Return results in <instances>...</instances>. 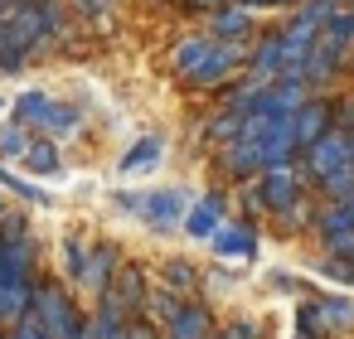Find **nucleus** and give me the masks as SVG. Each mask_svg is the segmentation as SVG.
I'll use <instances>...</instances> for the list:
<instances>
[{
  "mask_svg": "<svg viewBox=\"0 0 354 339\" xmlns=\"http://www.w3.org/2000/svg\"><path fill=\"white\" fill-rule=\"evenodd\" d=\"M218 339H257V325H252V320H238V325H228Z\"/></svg>",
  "mask_w": 354,
  "mask_h": 339,
  "instance_id": "nucleus-25",
  "label": "nucleus"
},
{
  "mask_svg": "<svg viewBox=\"0 0 354 339\" xmlns=\"http://www.w3.org/2000/svg\"><path fill=\"white\" fill-rule=\"evenodd\" d=\"M238 59H243V39H185V44L170 54L175 73H185L194 88L223 83V78L238 68Z\"/></svg>",
  "mask_w": 354,
  "mask_h": 339,
  "instance_id": "nucleus-1",
  "label": "nucleus"
},
{
  "mask_svg": "<svg viewBox=\"0 0 354 339\" xmlns=\"http://www.w3.org/2000/svg\"><path fill=\"white\" fill-rule=\"evenodd\" d=\"M209 242H214L218 257H243V262H248V257L257 252V233H252L248 223H218Z\"/></svg>",
  "mask_w": 354,
  "mask_h": 339,
  "instance_id": "nucleus-10",
  "label": "nucleus"
},
{
  "mask_svg": "<svg viewBox=\"0 0 354 339\" xmlns=\"http://www.w3.org/2000/svg\"><path fill=\"white\" fill-rule=\"evenodd\" d=\"M320 189H325V194H335V199H344V194L354 189V165H344V170L325 175V180H320Z\"/></svg>",
  "mask_w": 354,
  "mask_h": 339,
  "instance_id": "nucleus-22",
  "label": "nucleus"
},
{
  "mask_svg": "<svg viewBox=\"0 0 354 339\" xmlns=\"http://www.w3.org/2000/svg\"><path fill=\"white\" fill-rule=\"evenodd\" d=\"M160 155H165V141H160V136H141V141L122 155V175H151V170L160 165Z\"/></svg>",
  "mask_w": 354,
  "mask_h": 339,
  "instance_id": "nucleus-13",
  "label": "nucleus"
},
{
  "mask_svg": "<svg viewBox=\"0 0 354 339\" xmlns=\"http://www.w3.org/2000/svg\"><path fill=\"white\" fill-rule=\"evenodd\" d=\"M344 165H349V131L330 126V131H320V136L306 146V170H310L315 180H325V175H335V170H344Z\"/></svg>",
  "mask_w": 354,
  "mask_h": 339,
  "instance_id": "nucleus-5",
  "label": "nucleus"
},
{
  "mask_svg": "<svg viewBox=\"0 0 354 339\" xmlns=\"http://www.w3.org/2000/svg\"><path fill=\"white\" fill-rule=\"evenodd\" d=\"M10 339H49V334H44V329H39V325H35V320H20V325H15V334H10Z\"/></svg>",
  "mask_w": 354,
  "mask_h": 339,
  "instance_id": "nucleus-27",
  "label": "nucleus"
},
{
  "mask_svg": "<svg viewBox=\"0 0 354 339\" xmlns=\"http://www.w3.org/2000/svg\"><path fill=\"white\" fill-rule=\"evenodd\" d=\"M248 30H252V15H248L243 6H228V10H218V20H214V39H248Z\"/></svg>",
  "mask_w": 354,
  "mask_h": 339,
  "instance_id": "nucleus-15",
  "label": "nucleus"
},
{
  "mask_svg": "<svg viewBox=\"0 0 354 339\" xmlns=\"http://www.w3.org/2000/svg\"><path fill=\"white\" fill-rule=\"evenodd\" d=\"M325 252L354 267V233H339V238H325Z\"/></svg>",
  "mask_w": 354,
  "mask_h": 339,
  "instance_id": "nucleus-23",
  "label": "nucleus"
},
{
  "mask_svg": "<svg viewBox=\"0 0 354 339\" xmlns=\"http://www.w3.org/2000/svg\"><path fill=\"white\" fill-rule=\"evenodd\" d=\"M330 117H339V131H354V102H344V107H330Z\"/></svg>",
  "mask_w": 354,
  "mask_h": 339,
  "instance_id": "nucleus-28",
  "label": "nucleus"
},
{
  "mask_svg": "<svg viewBox=\"0 0 354 339\" xmlns=\"http://www.w3.org/2000/svg\"><path fill=\"white\" fill-rule=\"evenodd\" d=\"M83 252H88V247H83L78 238L64 247V262H68V276H73V281H78V271H83Z\"/></svg>",
  "mask_w": 354,
  "mask_h": 339,
  "instance_id": "nucleus-24",
  "label": "nucleus"
},
{
  "mask_svg": "<svg viewBox=\"0 0 354 339\" xmlns=\"http://www.w3.org/2000/svg\"><path fill=\"white\" fill-rule=\"evenodd\" d=\"M112 339H156V329H151V325H122Z\"/></svg>",
  "mask_w": 354,
  "mask_h": 339,
  "instance_id": "nucleus-26",
  "label": "nucleus"
},
{
  "mask_svg": "<svg viewBox=\"0 0 354 339\" xmlns=\"http://www.w3.org/2000/svg\"><path fill=\"white\" fill-rule=\"evenodd\" d=\"M310 315L320 320L325 334H330V329H349V325H354V300H344V296H320V300L310 305Z\"/></svg>",
  "mask_w": 354,
  "mask_h": 339,
  "instance_id": "nucleus-14",
  "label": "nucleus"
},
{
  "mask_svg": "<svg viewBox=\"0 0 354 339\" xmlns=\"http://www.w3.org/2000/svg\"><path fill=\"white\" fill-rule=\"evenodd\" d=\"M238 126H243V112H233V107H228L223 117H214V122H209V141H214V146H223V141H233V136H238Z\"/></svg>",
  "mask_w": 354,
  "mask_h": 339,
  "instance_id": "nucleus-19",
  "label": "nucleus"
},
{
  "mask_svg": "<svg viewBox=\"0 0 354 339\" xmlns=\"http://www.w3.org/2000/svg\"><path fill=\"white\" fill-rule=\"evenodd\" d=\"M238 6H272V0H238Z\"/></svg>",
  "mask_w": 354,
  "mask_h": 339,
  "instance_id": "nucleus-30",
  "label": "nucleus"
},
{
  "mask_svg": "<svg viewBox=\"0 0 354 339\" xmlns=\"http://www.w3.org/2000/svg\"><path fill=\"white\" fill-rule=\"evenodd\" d=\"M122 209H131L136 218H146L151 228H170L185 218L189 194L185 189H165V194H122Z\"/></svg>",
  "mask_w": 354,
  "mask_h": 339,
  "instance_id": "nucleus-4",
  "label": "nucleus"
},
{
  "mask_svg": "<svg viewBox=\"0 0 354 339\" xmlns=\"http://www.w3.org/2000/svg\"><path fill=\"white\" fill-rule=\"evenodd\" d=\"M194 281H199V271H194L189 262H170V267H165V286H170V291H194Z\"/></svg>",
  "mask_w": 354,
  "mask_h": 339,
  "instance_id": "nucleus-20",
  "label": "nucleus"
},
{
  "mask_svg": "<svg viewBox=\"0 0 354 339\" xmlns=\"http://www.w3.org/2000/svg\"><path fill=\"white\" fill-rule=\"evenodd\" d=\"M252 194H257V204L262 209H291L296 199H301V184H296V170L291 165H272V170H257V184H252Z\"/></svg>",
  "mask_w": 354,
  "mask_h": 339,
  "instance_id": "nucleus-6",
  "label": "nucleus"
},
{
  "mask_svg": "<svg viewBox=\"0 0 354 339\" xmlns=\"http://www.w3.org/2000/svg\"><path fill=\"white\" fill-rule=\"evenodd\" d=\"M117 276V252L112 247H88L83 252V271H78V281L88 286V291H97L102 296V286Z\"/></svg>",
  "mask_w": 354,
  "mask_h": 339,
  "instance_id": "nucleus-12",
  "label": "nucleus"
},
{
  "mask_svg": "<svg viewBox=\"0 0 354 339\" xmlns=\"http://www.w3.org/2000/svg\"><path fill=\"white\" fill-rule=\"evenodd\" d=\"M15 117L44 126V136H54V141H68V136H78V126H83V112H78V107L54 102V97H44V93H25V97L15 102Z\"/></svg>",
  "mask_w": 354,
  "mask_h": 339,
  "instance_id": "nucleus-2",
  "label": "nucleus"
},
{
  "mask_svg": "<svg viewBox=\"0 0 354 339\" xmlns=\"http://www.w3.org/2000/svg\"><path fill=\"white\" fill-rule=\"evenodd\" d=\"M30 151V136L20 131V126H6V131H0V155H6V160H20Z\"/></svg>",
  "mask_w": 354,
  "mask_h": 339,
  "instance_id": "nucleus-21",
  "label": "nucleus"
},
{
  "mask_svg": "<svg viewBox=\"0 0 354 339\" xmlns=\"http://www.w3.org/2000/svg\"><path fill=\"white\" fill-rule=\"evenodd\" d=\"M349 165H354V131H349Z\"/></svg>",
  "mask_w": 354,
  "mask_h": 339,
  "instance_id": "nucleus-31",
  "label": "nucleus"
},
{
  "mask_svg": "<svg viewBox=\"0 0 354 339\" xmlns=\"http://www.w3.org/2000/svg\"><path fill=\"white\" fill-rule=\"evenodd\" d=\"M339 64H344V54H339V49H335V44L320 35V39L306 49V59H301L296 78H301V83H330V78L339 73Z\"/></svg>",
  "mask_w": 354,
  "mask_h": 339,
  "instance_id": "nucleus-7",
  "label": "nucleus"
},
{
  "mask_svg": "<svg viewBox=\"0 0 354 339\" xmlns=\"http://www.w3.org/2000/svg\"><path fill=\"white\" fill-rule=\"evenodd\" d=\"M20 160H25L35 175H59V146H54V141H39V146L30 141V151H25Z\"/></svg>",
  "mask_w": 354,
  "mask_h": 339,
  "instance_id": "nucleus-17",
  "label": "nucleus"
},
{
  "mask_svg": "<svg viewBox=\"0 0 354 339\" xmlns=\"http://www.w3.org/2000/svg\"><path fill=\"white\" fill-rule=\"evenodd\" d=\"M25 320H35L49 339H68V329H73L83 315H78V305L68 300L64 286H35V296H30V315H25Z\"/></svg>",
  "mask_w": 354,
  "mask_h": 339,
  "instance_id": "nucleus-3",
  "label": "nucleus"
},
{
  "mask_svg": "<svg viewBox=\"0 0 354 339\" xmlns=\"http://www.w3.org/2000/svg\"><path fill=\"white\" fill-rule=\"evenodd\" d=\"M330 102H301L296 112H291V136H296V151H306L320 131H330Z\"/></svg>",
  "mask_w": 354,
  "mask_h": 339,
  "instance_id": "nucleus-8",
  "label": "nucleus"
},
{
  "mask_svg": "<svg viewBox=\"0 0 354 339\" xmlns=\"http://www.w3.org/2000/svg\"><path fill=\"white\" fill-rule=\"evenodd\" d=\"M339 204H344V209H349V213H354V189H349V194H344V199H339Z\"/></svg>",
  "mask_w": 354,
  "mask_h": 339,
  "instance_id": "nucleus-29",
  "label": "nucleus"
},
{
  "mask_svg": "<svg viewBox=\"0 0 354 339\" xmlns=\"http://www.w3.org/2000/svg\"><path fill=\"white\" fill-rule=\"evenodd\" d=\"M209 334H214V320L204 305H180L165 320V339H209Z\"/></svg>",
  "mask_w": 354,
  "mask_h": 339,
  "instance_id": "nucleus-11",
  "label": "nucleus"
},
{
  "mask_svg": "<svg viewBox=\"0 0 354 339\" xmlns=\"http://www.w3.org/2000/svg\"><path fill=\"white\" fill-rule=\"evenodd\" d=\"M194 6H218V0H194Z\"/></svg>",
  "mask_w": 354,
  "mask_h": 339,
  "instance_id": "nucleus-32",
  "label": "nucleus"
},
{
  "mask_svg": "<svg viewBox=\"0 0 354 339\" xmlns=\"http://www.w3.org/2000/svg\"><path fill=\"white\" fill-rule=\"evenodd\" d=\"M315 233H320V238H339V233H354V213H349V209H344V204L335 199V204H330V209H325V213L315 218Z\"/></svg>",
  "mask_w": 354,
  "mask_h": 339,
  "instance_id": "nucleus-16",
  "label": "nucleus"
},
{
  "mask_svg": "<svg viewBox=\"0 0 354 339\" xmlns=\"http://www.w3.org/2000/svg\"><path fill=\"white\" fill-rule=\"evenodd\" d=\"M349 15H354V0H349Z\"/></svg>",
  "mask_w": 354,
  "mask_h": 339,
  "instance_id": "nucleus-33",
  "label": "nucleus"
},
{
  "mask_svg": "<svg viewBox=\"0 0 354 339\" xmlns=\"http://www.w3.org/2000/svg\"><path fill=\"white\" fill-rule=\"evenodd\" d=\"M175 310H180V300H175L170 286H165V291H146V300H141V315H151V320H160V325H165Z\"/></svg>",
  "mask_w": 354,
  "mask_h": 339,
  "instance_id": "nucleus-18",
  "label": "nucleus"
},
{
  "mask_svg": "<svg viewBox=\"0 0 354 339\" xmlns=\"http://www.w3.org/2000/svg\"><path fill=\"white\" fill-rule=\"evenodd\" d=\"M185 228H189V238H214V228L223 223V199L218 194H204V199H194L189 209H185V218H180Z\"/></svg>",
  "mask_w": 354,
  "mask_h": 339,
  "instance_id": "nucleus-9",
  "label": "nucleus"
}]
</instances>
